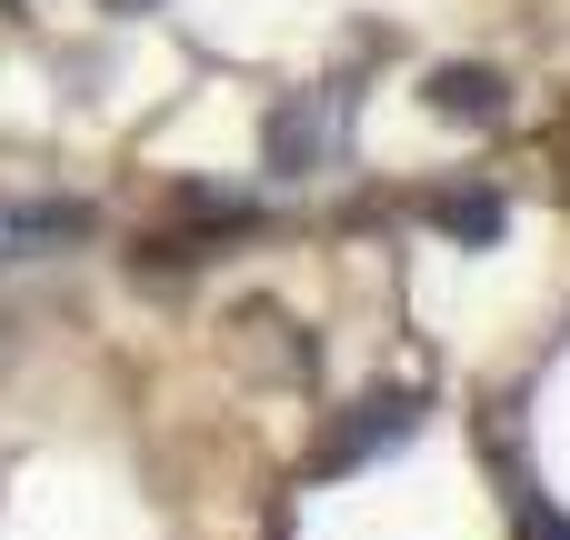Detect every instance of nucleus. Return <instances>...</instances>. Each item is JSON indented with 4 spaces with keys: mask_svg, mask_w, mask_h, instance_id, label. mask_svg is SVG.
<instances>
[{
    "mask_svg": "<svg viewBox=\"0 0 570 540\" xmlns=\"http://www.w3.org/2000/svg\"><path fill=\"white\" fill-rule=\"evenodd\" d=\"M411 431H421V401H411V391H381V401H361V421H341V431H331L321 471H341V461H371V451H391V441H411Z\"/></svg>",
    "mask_w": 570,
    "mask_h": 540,
    "instance_id": "nucleus-1",
    "label": "nucleus"
},
{
    "mask_svg": "<svg viewBox=\"0 0 570 540\" xmlns=\"http://www.w3.org/2000/svg\"><path fill=\"white\" fill-rule=\"evenodd\" d=\"M311 160H321V100H281L261 120V170L271 180H311Z\"/></svg>",
    "mask_w": 570,
    "mask_h": 540,
    "instance_id": "nucleus-2",
    "label": "nucleus"
},
{
    "mask_svg": "<svg viewBox=\"0 0 570 540\" xmlns=\"http://www.w3.org/2000/svg\"><path fill=\"white\" fill-rule=\"evenodd\" d=\"M90 210H70V200H40V210H0V271L20 261V251H40V240H70Z\"/></svg>",
    "mask_w": 570,
    "mask_h": 540,
    "instance_id": "nucleus-3",
    "label": "nucleus"
},
{
    "mask_svg": "<svg viewBox=\"0 0 570 540\" xmlns=\"http://www.w3.org/2000/svg\"><path fill=\"white\" fill-rule=\"evenodd\" d=\"M431 110H451V120H501L511 100H501L491 70H441V80H431Z\"/></svg>",
    "mask_w": 570,
    "mask_h": 540,
    "instance_id": "nucleus-4",
    "label": "nucleus"
},
{
    "mask_svg": "<svg viewBox=\"0 0 570 540\" xmlns=\"http://www.w3.org/2000/svg\"><path fill=\"white\" fill-rule=\"evenodd\" d=\"M441 230H461V240H491V230H501V200H491V190H451V200H441Z\"/></svg>",
    "mask_w": 570,
    "mask_h": 540,
    "instance_id": "nucleus-5",
    "label": "nucleus"
},
{
    "mask_svg": "<svg viewBox=\"0 0 570 540\" xmlns=\"http://www.w3.org/2000/svg\"><path fill=\"white\" fill-rule=\"evenodd\" d=\"M110 10H160V0H110Z\"/></svg>",
    "mask_w": 570,
    "mask_h": 540,
    "instance_id": "nucleus-6",
    "label": "nucleus"
}]
</instances>
